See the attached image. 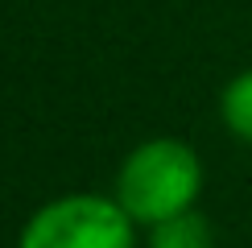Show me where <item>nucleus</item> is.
Returning <instances> with one entry per match:
<instances>
[{"instance_id":"1","label":"nucleus","mask_w":252,"mask_h":248,"mask_svg":"<svg viewBox=\"0 0 252 248\" xmlns=\"http://www.w3.org/2000/svg\"><path fill=\"white\" fill-rule=\"evenodd\" d=\"M203 194V161L178 137H149L124 157L116 174V203L132 223H161L190 211Z\"/></svg>"},{"instance_id":"3","label":"nucleus","mask_w":252,"mask_h":248,"mask_svg":"<svg viewBox=\"0 0 252 248\" xmlns=\"http://www.w3.org/2000/svg\"><path fill=\"white\" fill-rule=\"evenodd\" d=\"M149 248H215V236H211L207 215L198 207H190L182 215H170V219L153 223L149 227Z\"/></svg>"},{"instance_id":"2","label":"nucleus","mask_w":252,"mask_h":248,"mask_svg":"<svg viewBox=\"0 0 252 248\" xmlns=\"http://www.w3.org/2000/svg\"><path fill=\"white\" fill-rule=\"evenodd\" d=\"M132 215L103 194H58L25 219L17 248H132Z\"/></svg>"},{"instance_id":"4","label":"nucleus","mask_w":252,"mask_h":248,"mask_svg":"<svg viewBox=\"0 0 252 248\" xmlns=\"http://www.w3.org/2000/svg\"><path fill=\"white\" fill-rule=\"evenodd\" d=\"M219 120H223V128L232 137L252 145V70H240L223 87V95H219Z\"/></svg>"}]
</instances>
